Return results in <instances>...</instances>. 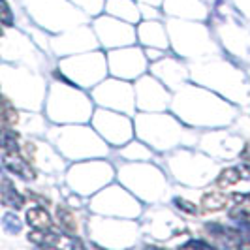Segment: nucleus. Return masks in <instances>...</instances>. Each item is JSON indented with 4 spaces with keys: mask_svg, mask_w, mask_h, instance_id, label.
Instances as JSON below:
<instances>
[{
    "mask_svg": "<svg viewBox=\"0 0 250 250\" xmlns=\"http://www.w3.org/2000/svg\"><path fill=\"white\" fill-rule=\"evenodd\" d=\"M4 164H6V167L12 173L23 177V179H34L36 177L32 166L28 164V160H26L25 156H21L19 150H8L6 152V158H4Z\"/></svg>",
    "mask_w": 250,
    "mask_h": 250,
    "instance_id": "nucleus-1",
    "label": "nucleus"
},
{
    "mask_svg": "<svg viewBox=\"0 0 250 250\" xmlns=\"http://www.w3.org/2000/svg\"><path fill=\"white\" fill-rule=\"evenodd\" d=\"M2 190H0V196H2V203L8 205V207H13V209H21L25 205V198L15 190V187L12 185L10 179H4L2 181Z\"/></svg>",
    "mask_w": 250,
    "mask_h": 250,
    "instance_id": "nucleus-2",
    "label": "nucleus"
},
{
    "mask_svg": "<svg viewBox=\"0 0 250 250\" xmlns=\"http://www.w3.org/2000/svg\"><path fill=\"white\" fill-rule=\"evenodd\" d=\"M228 203H229V196H226L224 192H220V190L207 192V194L201 198V207H203L207 213L220 211V209H224Z\"/></svg>",
    "mask_w": 250,
    "mask_h": 250,
    "instance_id": "nucleus-3",
    "label": "nucleus"
},
{
    "mask_svg": "<svg viewBox=\"0 0 250 250\" xmlns=\"http://www.w3.org/2000/svg\"><path fill=\"white\" fill-rule=\"evenodd\" d=\"M26 222L36 229H49L51 216L43 207H32V209L26 211Z\"/></svg>",
    "mask_w": 250,
    "mask_h": 250,
    "instance_id": "nucleus-4",
    "label": "nucleus"
},
{
    "mask_svg": "<svg viewBox=\"0 0 250 250\" xmlns=\"http://www.w3.org/2000/svg\"><path fill=\"white\" fill-rule=\"evenodd\" d=\"M17 111L13 109V105L6 98L0 96V125L2 126H12L17 123Z\"/></svg>",
    "mask_w": 250,
    "mask_h": 250,
    "instance_id": "nucleus-5",
    "label": "nucleus"
},
{
    "mask_svg": "<svg viewBox=\"0 0 250 250\" xmlns=\"http://www.w3.org/2000/svg\"><path fill=\"white\" fill-rule=\"evenodd\" d=\"M239 181H241V169L239 167H226L216 179V185L220 188H229L237 185Z\"/></svg>",
    "mask_w": 250,
    "mask_h": 250,
    "instance_id": "nucleus-6",
    "label": "nucleus"
},
{
    "mask_svg": "<svg viewBox=\"0 0 250 250\" xmlns=\"http://www.w3.org/2000/svg\"><path fill=\"white\" fill-rule=\"evenodd\" d=\"M57 216H59V222H61V226L64 228V231H66V233H72V235L77 233V222H75L74 213H70V209H66V207H59Z\"/></svg>",
    "mask_w": 250,
    "mask_h": 250,
    "instance_id": "nucleus-7",
    "label": "nucleus"
},
{
    "mask_svg": "<svg viewBox=\"0 0 250 250\" xmlns=\"http://www.w3.org/2000/svg\"><path fill=\"white\" fill-rule=\"evenodd\" d=\"M13 23L12 12H10V6L6 0H0V25L10 26Z\"/></svg>",
    "mask_w": 250,
    "mask_h": 250,
    "instance_id": "nucleus-8",
    "label": "nucleus"
},
{
    "mask_svg": "<svg viewBox=\"0 0 250 250\" xmlns=\"http://www.w3.org/2000/svg\"><path fill=\"white\" fill-rule=\"evenodd\" d=\"M175 203L179 205V209H183V211H187V213H192V214H196L198 213V209H196V205L194 203H190V201L187 200H175Z\"/></svg>",
    "mask_w": 250,
    "mask_h": 250,
    "instance_id": "nucleus-9",
    "label": "nucleus"
},
{
    "mask_svg": "<svg viewBox=\"0 0 250 250\" xmlns=\"http://www.w3.org/2000/svg\"><path fill=\"white\" fill-rule=\"evenodd\" d=\"M241 158L250 166V141L245 145V149H243V152H241Z\"/></svg>",
    "mask_w": 250,
    "mask_h": 250,
    "instance_id": "nucleus-10",
    "label": "nucleus"
},
{
    "mask_svg": "<svg viewBox=\"0 0 250 250\" xmlns=\"http://www.w3.org/2000/svg\"><path fill=\"white\" fill-rule=\"evenodd\" d=\"M231 216H241V218H245L247 224H250V213L247 211H231Z\"/></svg>",
    "mask_w": 250,
    "mask_h": 250,
    "instance_id": "nucleus-11",
    "label": "nucleus"
}]
</instances>
